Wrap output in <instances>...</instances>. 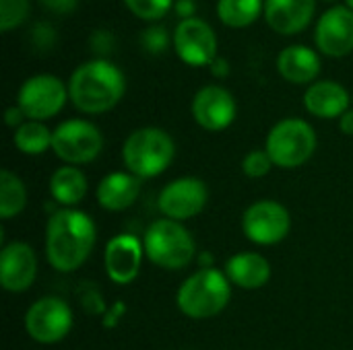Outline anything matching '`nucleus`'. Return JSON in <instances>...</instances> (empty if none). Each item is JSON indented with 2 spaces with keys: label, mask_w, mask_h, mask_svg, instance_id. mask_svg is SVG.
<instances>
[{
  "label": "nucleus",
  "mask_w": 353,
  "mask_h": 350,
  "mask_svg": "<svg viewBox=\"0 0 353 350\" xmlns=\"http://www.w3.org/2000/svg\"><path fill=\"white\" fill-rule=\"evenodd\" d=\"M95 239V223L87 212L60 208L46 225V258L54 270L74 272L91 256Z\"/></svg>",
  "instance_id": "nucleus-1"
},
{
  "label": "nucleus",
  "mask_w": 353,
  "mask_h": 350,
  "mask_svg": "<svg viewBox=\"0 0 353 350\" xmlns=\"http://www.w3.org/2000/svg\"><path fill=\"white\" fill-rule=\"evenodd\" d=\"M126 91L124 72L105 58L83 62L68 80V97L83 113H105L120 103Z\"/></svg>",
  "instance_id": "nucleus-2"
},
{
  "label": "nucleus",
  "mask_w": 353,
  "mask_h": 350,
  "mask_svg": "<svg viewBox=\"0 0 353 350\" xmlns=\"http://www.w3.org/2000/svg\"><path fill=\"white\" fill-rule=\"evenodd\" d=\"M232 297V283L225 272L215 268H201L190 274L178 289V309L190 320H209L219 316Z\"/></svg>",
  "instance_id": "nucleus-3"
},
{
  "label": "nucleus",
  "mask_w": 353,
  "mask_h": 350,
  "mask_svg": "<svg viewBox=\"0 0 353 350\" xmlns=\"http://www.w3.org/2000/svg\"><path fill=\"white\" fill-rule=\"evenodd\" d=\"M174 138L155 126H145L128 134L122 146V161L128 173L147 179L163 173L174 161Z\"/></svg>",
  "instance_id": "nucleus-4"
},
{
  "label": "nucleus",
  "mask_w": 353,
  "mask_h": 350,
  "mask_svg": "<svg viewBox=\"0 0 353 350\" xmlns=\"http://www.w3.org/2000/svg\"><path fill=\"white\" fill-rule=\"evenodd\" d=\"M145 256L163 270H182L196 256V243L190 231L172 219L153 221L143 237Z\"/></svg>",
  "instance_id": "nucleus-5"
},
{
  "label": "nucleus",
  "mask_w": 353,
  "mask_h": 350,
  "mask_svg": "<svg viewBox=\"0 0 353 350\" xmlns=\"http://www.w3.org/2000/svg\"><path fill=\"white\" fill-rule=\"evenodd\" d=\"M265 151L269 153L275 167H302L316 151V132L306 120L285 118L271 128Z\"/></svg>",
  "instance_id": "nucleus-6"
},
{
  "label": "nucleus",
  "mask_w": 353,
  "mask_h": 350,
  "mask_svg": "<svg viewBox=\"0 0 353 350\" xmlns=\"http://www.w3.org/2000/svg\"><path fill=\"white\" fill-rule=\"evenodd\" d=\"M103 149L101 130L87 120H66L52 130V151L66 165H85L99 157Z\"/></svg>",
  "instance_id": "nucleus-7"
},
{
  "label": "nucleus",
  "mask_w": 353,
  "mask_h": 350,
  "mask_svg": "<svg viewBox=\"0 0 353 350\" xmlns=\"http://www.w3.org/2000/svg\"><path fill=\"white\" fill-rule=\"evenodd\" d=\"M68 97V87L54 74L29 76L17 95V105L27 120L43 122L60 113Z\"/></svg>",
  "instance_id": "nucleus-8"
},
{
  "label": "nucleus",
  "mask_w": 353,
  "mask_h": 350,
  "mask_svg": "<svg viewBox=\"0 0 353 350\" xmlns=\"http://www.w3.org/2000/svg\"><path fill=\"white\" fill-rule=\"evenodd\" d=\"M72 309L60 297H41L25 314V330L39 344H54L68 336Z\"/></svg>",
  "instance_id": "nucleus-9"
},
{
  "label": "nucleus",
  "mask_w": 353,
  "mask_h": 350,
  "mask_svg": "<svg viewBox=\"0 0 353 350\" xmlns=\"http://www.w3.org/2000/svg\"><path fill=\"white\" fill-rule=\"evenodd\" d=\"M292 217L288 208L275 200H259L242 215V231L256 245H275L288 237Z\"/></svg>",
  "instance_id": "nucleus-10"
},
{
  "label": "nucleus",
  "mask_w": 353,
  "mask_h": 350,
  "mask_svg": "<svg viewBox=\"0 0 353 350\" xmlns=\"http://www.w3.org/2000/svg\"><path fill=\"white\" fill-rule=\"evenodd\" d=\"M172 43L178 58L188 66H211L217 58V35L201 17L180 21L174 29Z\"/></svg>",
  "instance_id": "nucleus-11"
},
{
  "label": "nucleus",
  "mask_w": 353,
  "mask_h": 350,
  "mask_svg": "<svg viewBox=\"0 0 353 350\" xmlns=\"http://www.w3.org/2000/svg\"><path fill=\"white\" fill-rule=\"evenodd\" d=\"M207 200H209V190L203 179L178 177L159 192L157 206L165 215V219L182 223L196 217L207 206Z\"/></svg>",
  "instance_id": "nucleus-12"
},
{
  "label": "nucleus",
  "mask_w": 353,
  "mask_h": 350,
  "mask_svg": "<svg viewBox=\"0 0 353 350\" xmlns=\"http://www.w3.org/2000/svg\"><path fill=\"white\" fill-rule=\"evenodd\" d=\"M194 122L209 130V132H219L232 126L238 113V105L234 95L221 87V85H205L199 89L192 97L190 105Z\"/></svg>",
  "instance_id": "nucleus-13"
},
{
  "label": "nucleus",
  "mask_w": 353,
  "mask_h": 350,
  "mask_svg": "<svg viewBox=\"0 0 353 350\" xmlns=\"http://www.w3.org/2000/svg\"><path fill=\"white\" fill-rule=\"evenodd\" d=\"M316 47L331 56L343 58L353 52V10L347 4H337L325 10L314 29Z\"/></svg>",
  "instance_id": "nucleus-14"
},
{
  "label": "nucleus",
  "mask_w": 353,
  "mask_h": 350,
  "mask_svg": "<svg viewBox=\"0 0 353 350\" xmlns=\"http://www.w3.org/2000/svg\"><path fill=\"white\" fill-rule=\"evenodd\" d=\"M37 276V258L29 243L10 241L0 252V285L8 293L27 291Z\"/></svg>",
  "instance_id": "nucleus-15"
},
{
  "label": "nucleus",
  "mask_w": 353,
  "mask_h": 350,
  "mask_svg": "<svg viewBox=\"0 0 353 350\" xmlns=\"http://www.w3.org/2000/svg\"><path fill=\"white\" fill-rule=\"evenodd\" d=\"M143 256V241L134 235L122 233L112 237L103 252V264L110 281H114L116 285H130L139 276Z\"/></svg>",
  "instance_id": "nucleus-16"
},
{
  "label": "nucleus",
  "mask_w": 353,
  "mask_h": 350,
  "mask_svg": "<svg viewBox=\"0 0 353 350\" xmlns=\"http://www.w3.org/2000/svg\"><path fill=\"white\" fill-rule=\"evenodd\" d=\"M267 25L281 33L294 35L304 31L316 12V0H265Z\"/></svg>",
  "instance_id": "nucleus-17"
},
{
  "label": "nucleus",
  "mask_w": 353,
  "mask_h": 350,
  "mask_svg": "<svg viewBox=\"0 0 353 350\" xmlns=\"http://www.w3.org/2000/svg\"><path fill=\"white\" fill-rule=\"evenodd\" d=\"M350 101L347 89L337 80H314L304 93V107L321 120L341 118L350 109Z\"/></svg>",
  "instance_id": "nucleus-18"
},
{
  "label": "nucleus",
  "mask_w": 353,
  "mask_h": 350,
  "mask_svg": "<svg viewBox=\"0 0 353 350\" xmlns=\"http://www.w3.org/2000/svg\"><path fill=\"white\" fill-rule=\"evenodd\" d=\"M279 74L294 85H308L321 74V58L308 45H288L277 54Z\"/></svg>",
  "instance_id": "nucleus-19"
},
{
  "label": "nucleus",
  "mask_w": 353,
  "mask_h": 350,
  "mask_svg": "<svg viewBox=\"0 0 353 350\" xmlns=\"http://www.w3.org/2000/svg\"><path fill=\"white\" fill-rule=\"evenodd\" d=\"M141 194V177L126 173V171H114L108 173L99 186H97V202L110 212H120L130 208Z\"/></svg>",
  "instance_id": "nucleus-20"
},
{
  "label": "nucleus",
  "mask_w": 353,
  "mask_h": 350,
  "mask_svg": "<svg viewBox=\"0 0 353 350\" xmlns=\"http://www.w3.org/2000/svg\"><path fill=\"white\" fill-rule=\"evenodd\" d=\"M223 272L232 285L246 289V291H256L269 283L271 264L265 256H261L256 252H242V254L232 256L225 262Z\"/></svg>",
  "instance_id": "nucleus-21"
},
{
  "label": "nucleus",
  "mask_w": 353,
  "mask_h": 350,
  "mask_svg": "<svg viewBox=\"0 0 353 350\" xmlns=\"http://www.w3.org/2000/svg\"><path fill=\"white\" fill-rule=\"evenodd\" d=\"M50 192H52V198L64 208L74 206L87 194V177L74 165L58 167L50 177Z\"/></svg>",
  "instance_id": "nucleus-22"
},
{
  "label": "nucleus",
  "mask_w": 353,
  "mask_h": 350,
  "mask_svg": "<svg viewBox=\"0 0 353 350\" xmlns=\"http://www.w3.org/2000/svg\"><path fill=\"white\" fill-rule=\"evenodd\" d=\"M265 10V0H217V14L223 25L242 29L259 19Z\"/></svg>",
  "instance_id": "nucleus-23"
},
{
  "label": "nucleus",
  "mask_w": 353,
  "mask_h": 350,
  "mask_svg": "<svg viewBox=\"0 0 353 350\" xmlns=\"http://www.w3.org/2000/svg\"><path fill=\"white\" fill-rule=\"evenodd\" d=\"M12 140L23 155H31V157L43 155L48 149H52V132L43 122L27 120L23 126L14 130Z\"/></svg>",
  "instance_id": "nucleus-24"
},
{
  "label": "nucleus",
  "mask_w": 353,
  "mask_h": 350,
  "mask_svg": "<svg viewBox=\"0 0 353 350\" xmlns=\"http://www.w3.org/2000/svg\"><path fill=\"white\" fill-rule=\"evenodd\" d=\"M27 204V190L19 175L8 169L0 171V219L8 221L17 217Z\"/></svg>",
  "instance_id": "nucleus-25"
},
{
  "label": "nucleus",
  "mask_w": 353,
  "mask_h": 350,
  "mask_svg": "<svg viewBox=\"0 0 353 350\" xmlns=\"http://www.w3.org/2000/svg\"><path fill=\"white\" fill-rule=\"evenodd\" d=\"M29 0H0V29L10 31L29 17Z\"/></svg>",
  "instance_id": "nucleus-26"
},
{
  "label": "nucleus",
  "mask_w": 353,
  "mask_h": 350,
  "mask_svg": "<svg viewBox=\"0 0 353 350\" xmlns=\"http://www.w3.org/2000/svg\"><path fill=\"white\" fill-rule=\"evenodd\" d=\"M128 10L145 21H159L172 8L174 0H124Z\"/></svg>",
  "instance_id": "nucleus-27"
},
{
  "label": "nucleus",
  "mask_w": 353,
  "mask_h": 350,
  "mask_svg": "<svg viewBox=\"0 0 353 350\" xmlns=\"http://www.w3.org/2000/svg\"><path fill=\"white\" fill-rule=\"evenodd\" d=\"M273 167L275 165H273V161H271V157H269L267 151H250L242 159V171H244V175L254 177V179L265 177Z\"/></svg>",
  "instance_id": "nucleus-28"
},
{
  "label": "nucleus",
  "mask_w": 353,
  "mask_h": 350,
  "mask_svg": "<svg viewBox=\"0 0 353 350\" xmlns=\"http://www.w3.org/2000/svg\"><path fill=\"white\" fill-rule=\"evenodd\" d=\"M170 43V33L161 25H153L141 31V45L149 54H161Z\"/></svg>",
  "instance_id": "nucleus-29"
},
{
  "label": "nucleus",
  "mask_w": 353,
  "mask_h": 350,
  "mask_svg": "<svg viewBox=\"0 0 353 350\" xmlns=\"http://www.w3.org/2000/svg\"><path fill=\"white\" fill-rule=\"evenodd\" d=\"M29 35H31L33 45L39 47V50H48V47H52L54 41H56V31H54L48 23H37V25L31 29Z\"/></svg>",
  "instance_id": "nucleus-30"
},
{
  "label": "nucleus",
  "mask_w": 353,
  "mask_h": 350,
  "mask_svg": "<svg viewBox=\"0 0 353 350\" xmlns=\"http://www.w3.org/2000/svg\"><path fill=\"white\" fill-rule=\"evenodd\" d=\"M112 47H114V37H112L110 31H105V29L93 31V35H91V50H93L95 54H99V58H101L103 54L112 52Z\"/></svg>",
  "instance_id": "nucleus-31"
},
{
  "label": "nucleus",
  "mask_w": 353,
  "mask_h": 350,
  "mask_svg": "<svg viewBox=\"0 0 353 350\" xmlns=\"http://www.w3.org/2000/svg\"><path fill=\"white\" fill-rule=\"evenodd\" d=\"M37 2L54 14H68L77 8L79 0H37Z\"/></svg>",
  "instance_id": "nucleus-32"
},
{
  "label": "nucleus",
  "mask_w": 353,
  "mask_h": 350,
  "mask_svg": "<svg viewBox=\"0 0 353 350\" xmlns=\"http://www.w3.org/2000/svg\"><path fill=\"white\" fill-rule=\"evenodd\" d=\"M4 120H6V126H10V128H19V126H23L25 124V113L21 111V107L19 105H12V107H8L6 109V113H4Z\"/></svg>",
  "instance_id": "nucleus-33"
},
{
  "label": "nucleus",
  "mask_w": 353,
  "mask_h": 350,
  "mask_svg": "<svg viewBox=\"0 0 353 350\" xmlns=\"http://www.w3.org/2000/svg\"><path fill=\"white\" fill-rule=\"evenodd\" d=\"M211 72H213V76H217V78H225L228 74H230V62L225 60V58H221V56H217L213 62H211Z\"/></svg>",
  "instance_id": "nucleus-34"
},
{
  "label": "nucleus",
  "mask_w": 353,
  "mask_h": 350,
  "mask_svg": "<svg viewBox=\"0 0 353 350\" xmlns=\"http://www.w3.org/2000/svg\"><path fill=\"white\" fill-rule=\"evenodd\" d=\"M194 2L192 0H178L176 2V12H178V17L184 21V19H192L194 17Z\"/></svg>",
  "instance_id": "nucleus-35"
},
{
  "label": "nucleus",
  "mask_w": 353,
  "mask_h": 350,
  "mask_svg": "<svg viewBox=\"0 0 353 350\" xmlns=\"http://www.w3.org/2000/svg\"><path fill=\"white\" fill-rule=\"evenodd\" d=\"M339 128L343 134L353 136V109H347L341 118H339Z\"/></svg>",
  "instance_id": "nucleus-36"
},
{
  "label": "nucleus",
  "mask_w": 353,
  "mask_h": 350,
  "mask_svg": "<svg viewBox=\"0 0 353 350\" xmlns=\"http://www.w3.org/2000/svg\"><path fill=\"white\" fill-rule=\"evenodd\" d=\"M345 4H347V6L353 10V0H345Z\"/></svg>",
  "instance_id": "nucleus-37"
}]
</instances>
